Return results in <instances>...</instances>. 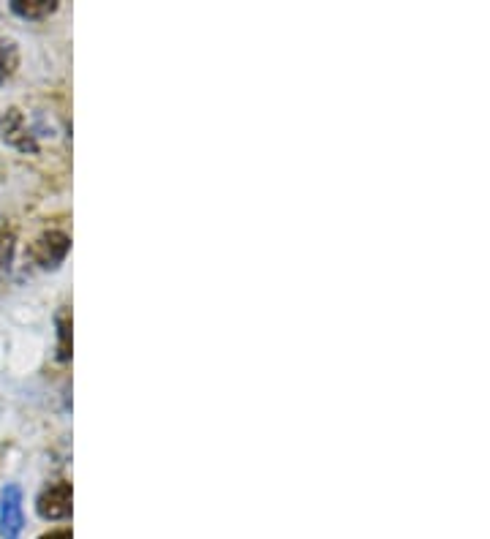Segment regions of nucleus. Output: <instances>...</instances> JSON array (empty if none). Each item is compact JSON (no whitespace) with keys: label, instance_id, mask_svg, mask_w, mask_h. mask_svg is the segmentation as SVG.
<instances>
[{"label":"nucleus","instance_id":"1","mask_svg":"<svg viewBox=\"0 0 490 539\" xmlns=\"http://www.w3.org/2000/svg\"><path fill=\"white\" fill-rule=\"evenodd\" d=\"M0 137L11 147H17L20 153H39V134L30 126L28 115L22 109L11 107L0 115Z\"/></svg>","mask_w":490,"mask_h":539},{"label":"nucleus","instance_id":"2","mask_svg":"<svg viewBox=\"0 0 490 539\" xmlns=\"http://www.w3.org/2000/svg\"><path fill=\"white\" fill-rule=\"evenodd\" d=\"M71 248V240L66 232H44L41 237H36V243L30 245V259L41 267V270H55V267L66 259Z\"/></svg>","mask_w":490,"mask_h":539},{"label":"nucleus","instance_id":"3","mask_svg":"<svg viewBox=\"0 0 490 539\" xmlns=\"http://www.w3.org/2000/svg\"><path fill=\"white\" fill-rule=\"evenodd\" d=\"M22 526V490L20 485H6L0 496V539H20Z\"/></svg>","mask_w":490,"mask_h":539},{"label":"nucleus","instance_id":"4","mask_svg":"<svg viewBox=\"0 0 490 539\" xmlns=\"http://www.w3.org/2000/svg\"><path fill=\"white\" fill-rule=\"evenodd\" d=\"M36 510L44 520H63L71 515V482L58 480L41 490Z\"/></svg>","mask_w":490,"mask_h":539},{"label":"nucleus","instance_id":"5","mask_svg":"<svg viewBox=\"0 0 490 539\" xmlns=\"http://www.w3.org/2000/svg\"><path fill=\"white\" fill-rule=\"evenodd\" d=\"M11 11L22 20H44L58 11V0H11Z\"/></svg>","mask_w":490,"mask_h":539},{"label":"nucleus","instance_id":"6","mask_svg":"<svg viewBox=\"0 0 490 539\" xmlns=\"http://www.w3.org/2000/svg\"><path fill=\"white\" fill-rule=\"evenodd\" d=\"M17 66H20V49L11 39L0 36V85L14 77Z\"/></svg>","mask_w":490,"mask_h":539},{"label":"nucleus","instance_id":"7","mask_svg":"<svg viewBox=\"0 0 490 539\" xmlns=\"http://www.w3.org/2000/svg\"><path fill=\"white\" fill-rule=\"evenodd\" d=\"M14 243H17L14 229H9V226H0V275L9 273L11 259H14Z\"/></svg>","mask_w":490,"mask_h":539},{"label":"nucleus","instance_id":"8","mask_svg":"<svg viewBox=\"0 0 490 539\" xmlns=\"http://www.w3.org/2000/svg\"><path fill=\"white\" fill-rule=\"evenodd\" d=\"M58 357L66 363L71 357V316L69 311L58 314Z\"/></svg>","mask_w":490,"mask_h":539},{"label":"nucleus","instance_id":"9","mask_svg":"<svg viewBox=\"0 0 490 539\" xmlns=\"http://www.w3.org/2000/svg\"><path fill=\"white\" fill-rule=\"evenodd\" d=\"M39 539H71V531L69 529L49 531V534H44V537H39Z\"/></svg>","mask_w":490,"mask_h":539}]
</instances>
